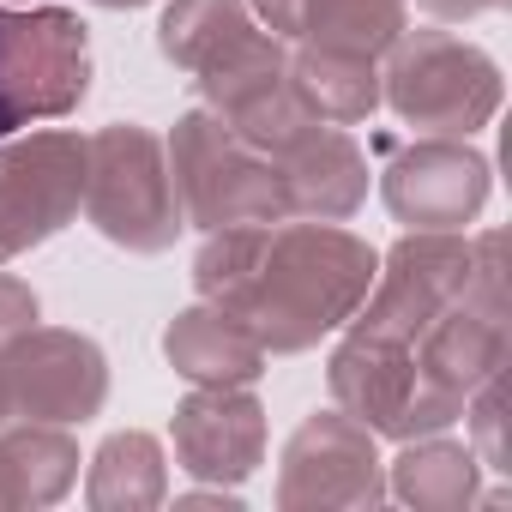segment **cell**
I'll return each mask as SVG.
<instances>
[{
    "label": "cell",
    "instance_id": "obj_19",
    "mask_svg": "<svg viewBox=\"0 0 512 512\" xmlns=\"http://www.w3.org/2000/svg\"><path fill=\"white\" fill-rule=\"evenodd\" d=\"M85 494L91 506L103 512H139V506H157L169 494V470H163V446L139 428L127 434H109L91 458V476H85Z\"/></svg>",
    "mask_w": 512,
    "mask_h": 512
},
{
    "label": "cell",
    "instance_id": "obj_18",
    "mask_svg": "<svg viewBox=\"0 0 512 512\" xmlns=\"http://www.w3.org/2000/svg\"><path fill=\"white\" fill-rule=\"evenodd\" d=\"M253 31L247 0H169V13L157 19V49L181 73H205L223 49H235Z\"/></svg>",
    "mask_w": 512,
    "mask_h": 512
},
{
    "label": "cell",
    "instance_id": "obj_2",
    "mask_svg": "<svg viewBox=\"0 0 512 512\" xmlns=\"http://www.w3.org/2000/svg\"><path fill=\"white\" fill-rule=\"evenodd\" d=\"M163 151H169L181 217L193 229L211 235V229H229V223H278V217H290V187H284L278 157L247 145L223 115H211V109L181 115Z\"/></svg>",
    "mask_w": 512,
    "mask_h": 512
},
{
    "label": "cell",
    "instance_id": "obj_17",
    "mask_svg": "<svg viewBox=\"0 0 512 512\" xmlns=\"http://www.w3.org/2000/svg\"><path fill=\"white\" fill-rule=\"evenodd\" d=\"M79 482V446L61 422H0V506H49Z\"/></svg>",
    "mask_w": 512,
    "mask_h": 512
},
{
    "label": "cell",
    "instance_id": "obj_8",
    "mask_svg": "<svg viewBox=\"0 0 512 512\" xmlns=\"http://www.w3.org/2000/svg\"><path fill=\"white\" fill-rule=\"evenodd\" d=\"M85 199V139L55 127L31 139H0V266L49 241L79 217Z\"/></svg>",
    "mask_w": 512,
    "mask_h": 512
},
{
    "label": "cell",
    "instance_id": "obj_5",
    "mask_svg": "<svg viewBox=\"0 0 512 512\" xmlns=\"http://www.w3.org/2000/svg\"><path fill=\"white\" fill-rule=\"evenodd\" d=\"M91 91V37L67 7H0V139L61 121Z\"/></svg>",
    "mask_w": 512,
    "mask_h": 512
},
{
    "label": "cell",
    "instance_id": "obj_6",
    "mask_svg": "<svg viewBox=\"0 0 512 512\" xmlns=\"http://www.w3.org/2000/svg\"><path fill=\"white\" fill-rule=\"evenodd\" d=\"M326 380H332L338 410H350L356 422H368L374 434H392V440H422V434H440L464 416V398L434 386L416 368V350L392 344V338L350 332L332 350Z\"/></svg>",
    "mask_w": 512,
    "mask_h": 512
},
{
    "label": "cell",
    "instance_id": "obj_3",
    "mask_svg": "<svg viewBox=\"0 0 512 512\" xmlns=\"http://www.w3.org/2000/svg\"><path fill=\"white\" fill-rule=\"evenodd\" d=\"M79 205L91 229L127 253H163L187 229L175 175H169V151L139 121H115L85 139V199Z\"/></svg>",
    "mask_w": 512,
    "mask_h": 512
},
{
    "label": "cell",
    "instance_id": "obj_15",
    "mask_svg": "<svg viewBox=\"0 0 512 512\" xmlns=\"http://www.w3.org/2000/svg\"><path fill=\"white\" fill-rule=\"evenodd\" d=\"M163 356L193 386H253L266 374V350L253 344V332L241 320H229L223 308H211V302H199V308L169 320Z\"/></svg>",
    "mask_w": 512,
    "mask_h": 512
},
{
    "label": "cell",
    "instance_id": "obj_25",
    "mask_svg": "<svg viewBox=\"0 0 512 512\" xmlns=\"http://www.w3.org/2000/svg\"><path fill=\"white\" fill-rule=\"evenodd\" d=\"M13 416V404H7V374H0V422H7Z\"/></svg>",
    "mask_w": 512,
    "mask_h": 512
},
{
    "label": "cell",
    "instance_id": "obj_20",
    "mask_svg": "<svg viewBox=\"0 0 512 512\" xmlns=\"http://www.w3.org/2000/svg\"><path fill=\"white\" fill-rule=\"evenodd\" d=\"M476 470H482V458H476L470 446H452V440L422 434V440H404L386 494H398V500H410V506H434V512L470 506V500H476Z\"/></svg>",
    "mask_w": 512,
    "mask_h": 512
},
{
    "label": "cell",
    "instance_id": "obj_1",
    "mask_svg": "<svg viewBox=\"0 0 512 512\" xmlns=\"http://www.w3.org/2000/svg\"><path fill=\"white\" fill-rule=\"evenodd\" d=\"M374 247L332 223H229L211 229L193 284L199 302L241 320L266 356H302L350 326L374 290Z\"/></svg>",
    "mask_w": 512,
    "mask_h": 512
},
{
    "label": "cell",
    "instance_id": "obj_13",
    "mask_svg": "<svg viewBox=\"0 0 512 512\" xmlns=\"http://www.w3.org/2000/svg\"><path fill=\"white\" fill-rule=\"evenodd\" d=\"M175 458L187 476L235 488L266 464V410L247 386H199L175 404Z\"/></svg>",
    "mask_w": 512,
    "mask_h": 512
},
{
    "label": "cell",
    "instance_id": "obj_4",
    "mask_svg": "<svg viewBox=\"0 0 512 512\" xmlns=\"http://www.w3.org/2000/svg\"><path fill=\"white\" fill-rule=\"evenodd\" d=\"M386 55L392 61H386L380 97L416 133L470 139V133H482L494 121L506 85H500V67L476 43H464L452 31H404Z\"/></svg>",
    "mask_w": 512,
    "mask_h": 512
},
{
    "label": "cell",
    "instance_id": "obj_9",
    "mask_svg": "<svg viewBox=\"0 0 512 512\" xmlns=\"http://www.w3.org/2000/svg\"><path fill=\"white\" fill-rule=\"evenodd\" d=\"M0 374H7V404L25 422H91L109 398V362L85 332L61 326H31L0 350Z\"/></svg>",
    "mask_w": 512,
    "mask_h": 512
},
{
    "label": "cell",
    "instance_id": "obj_10",
    "mask_svg": "<svg viewBox=\"0 0 512 512\" xmlns=\"http://www.w3.org/2000/svg\"><path fill=\"white\" fill-rule=\"evenodd\" d=\"M386 464L374 452V428L350 410H314L278 470V506H380Z\"/></svg>",
    "mask_w": 512,
    "mask_h": 512
},
{
    "label": "cell",
    "instance_id": "obj_11",
    "mask_svg": "<svg viewBox=\"0 0 512 512\" xmlns=\"http://www.w3.org/2000/svg\"><path fill=\"white\" fill-rule=\"evenodd\" d=\"M410 350H416V368L458 398L506 368V296H500V235L494 229L476 235V272L464 296Z\"/></svg>",
    "mask_w": 512,
    "mask_h": 512
},
{
    "label": "cell",
    "instance_id": "obj_14",
    "mask_svg": "<svg viewBox=\"0 0 512 512\" xmlns=\"http://www.w3.org/2000/svg\"><path fill=\"white\" fill-rule=\"evenodd\" d=\"M284 187H290V217H314V223H344L356 217V205L368 199V157L344 127H314L302 133L284 157Z\"/></svg>",
    "mask_w": 512,
    "mask_h": 512
},
{
    "label": "cell",
    "instance_id": "obj_22",
    "mask_svg": "<svg viewBox=\"0 0 512 512\" xmlns=\"http://www.w3.org/2000/svg\"><path fill=\"white\" fill-rule=\"evenodd\" d=\"M37 326V290L13 272H0V350Z\"/></svg>",
    "mask_w": 512,
    "mask_h": 512
},
{
    "label": "cell",
    "instance_id": "obj_16",
    "mask_svg": "<svg viewBox=\"0 0 512 512\" xmlns=\"http://www.w3.org/2000/svg\"><path fill=\"white\" fill-rule=\"evenodd\" d=\"M290 91L320 127H356L380 109V73L368 55L302 43L290 55Z\"/></svg>",
    "mask_w": 512,
    "mask_h": 512
},
{
    "label": "cell",
    "instance_id": "obj_26",
    "mask_svg": "<svg viewBox=\"0 0 512 512\" xmlns=\"http://www.w3.org/2000/svg\"><path fill=\"white\" fill-rule=\"evenodd\" d=\"M97 7H115L121 13V7H145V0H97Z\"/></svg>",
    "mask_w": 512,
    "mask_h": 512
},
{
    "label": "cell",
    "instance_id": "obj_21",
    "mask_svg": "<svg viewBox=\"0 0 512 512\" xmlns=\"http://www.w3.org/2000/svg\"><path fill=\"white\" fill-rule=\"evenodd\" d=\"M404 37V0H308L302 43L350 49V55H386Z\"/></svg>",
    "mask_w": 512,
    "mask_h": 512
},
{
    "label": "cell",
    "instance_id": "obj_27",
    "mask_svg": "<svg viewBox=\"0 0 512 512\" xmlns=\"http://www.w3.org/2000/svg\"><path fill=\"white\" fill-rule=\"evenodd\" d=\"M0 7H13V0H0Z\"/></svg>",
    "mask_w": 512,
    "mask_h": 512
},
{
    "label": "cell",
    "instance_id": "obj_23",
    "mask_svg": "<svg viewBox=\"0 0 512 512\" xmlns=\"http://www.w3.org/2000/svg\"><path fill=\"white\" fill-rule=\"evenodd\" d=\"M247 7L272 25V37H302V13H308V0H247Z\"/></svg>",
    "mask_w": 512,
    "mask_h": 512
},
{
    "label": "cell",
    "instance_id": "obj_12",
    "mask_svg": "<svg viewBox=\"0 0 512 512\" xmlns=\"http://www.w3.org/2000/svg\"><path fill=\"white\" fill-rule=\"evenodd\" d=\"M380 193H386L392 217L410 229H464L488 205V157L470 151L464 139L422 133L416 145H404L386 163Z\"/></svg>",
    "mask_w": 512,
    "mask_h": 512
},
{
    "label": "cell",
    "instance_id": "obj_24",
    "mask_svg": "<svg viewBox=\"0 0 512 512\" xmlns=\"http://www.w3.org/2000/svg\"><path fill=\"white\" fill-rule=\"evenodd\" d=\"M416 7L428 19H440V25H464V19H482V13L506 7V0H416Z\"/></svg>",
    "mask_w": 512,
    "mask_h": 512
},
{
    "label": "cell",
    "instance_id": "obj_7",
    "mask_svg": "<svg viewBox=\"0 0 512 512\" xmlns=\"http://www.w3.org/2000/svg\"><path fill=\"white\" fill-rule=\"evenodd\" d=\"M476 272V241L458 229H416L386 253V272H374L368 302L356 308V332L416 344L470 284Z\"/></svg>",
    "mask_w": 512,
    "mask_h": 512
}]
</instances>
